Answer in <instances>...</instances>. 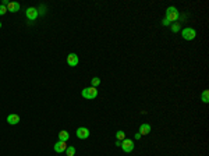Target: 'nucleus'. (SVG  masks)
<instances>
[{
	"label": "nucleus",
	"instance_id": "3",
	"mask_svg": "<svg viewBox=\"0 0 209 156\" xmlns=\"http://www.w3.org/2000/svg\"><path fill=\"white\" fill-rule=\"evenodd\" d=\"M120 148L123 149L126 153H130V152L134 151V141L133 140H123L121 141V145H120Z\"/></svg>",
	"mask_w": 209,
	"mask_h": 156
},
{
	"label": "nucleus",
	"instance_id": "7",
	"mask_svg": "<svg viewBox=\"0 0 209 156\" xmlns=\"http://www.w3.org/2000/svg\"><path fill=\"white\" fill-rule=\"evenodd\" d=\"M67 64L70 67H75V66H78V56L75 53H70L67 56Z\"/></svg>",
	"mask_w": 209,
	"mask_h": 156
},
{
	"label": "nucleus",
	"instance_id": "12",
	"mask_svg": "<svg viewBox=\"0 0 209 156\" xmlns=\"http://www.w3.org/2000/svg\"><path fill=\"white\" fill-rule=\"evenodd\" d=\"M70 138V134L68 131H66V130H63V131H60L59 132V141H63V142H67Z\"/></svg>",
	"mask_w": 209,
	"mask_h": 156
},
{
	"label": "nucleus",
	"instance_id": "15",
	"mask_svg": "<svg viewBox=\"0 0 209 156\" xmlns=\"http://www.w3.org/2000/svg\"><path fill=\"white\" fill-rule=\"evenodd\" d=\"M116 138H117V141H123V140H126V132L124 131H117L116 132Z\"/></svg>",
	"mask_w": 209,
	"mask_h": 156
},
{
	"label": "nucleus",
	"instance_id": "13",
	"mask_svg": "<svg viewBox=\"0 0 209 156\" xmlns=\"http://www.w3.org/2000/svg\"><path fill=\"white\" fill-rule=\"evenodd\" d=\"M170 29H172V32L177 33L181 31V25H180V22H174V24H172L170 25Z\"/></svg>",
	"mask_w": 209,
	"mask_h": 156
},
{
	"label": "nucleus",
	"instance_id": "5",
	"mask_svg": "<svg viewBox=\"0 0 209 156\" xmlns=\"http://www.w3.org/2000/svg\"><path fill=\"white\" fill-rule=\"evenodd\" d=\"M75 134H77V138H80V140H86V138L89 137V130L86 128V127H78L77 131H75Z\"/></svg>",
	"mask_w": 209,
	"mask_h": 156
},
{
	"label": "nucleus",
	"instance_id": "4",
	"mask_svg": "<svg viewBox=\"0 0 209 156\" xmlns=\"http://www.w3.org/2000/svg\"><path fill=\"white\" fill-rule=\"evenodd\" d=\"M181 36L185 39V41H193V39L197 36V32H195L194 28H184L181 31Z\"/></svg>",
	"mask_w": 209,
	"mask_h": 156
},
{
	"label": "nucleus",
	"instance_id": "11",
	"mask_svg": "<svg viewBox=\"0 0 209 156\" xmlns=\"http://www.w3.org/2000/svg\"><path fill=\"white\" fill-rule=\"evenodd\" d=\"M151 132V125L148 123H144L139 125V134L141 135H148Z\"/></svg>",
	"mask_w": 209,
	"mask_h": 156
},
{
	"label": "nucleus",
	"instance_id": "10",
	"mask_svg": "<svg viewBox=\"0 0 209 156\" xmlns=\"http://www.w3.org/2000/svg\"><path fill=\"white\" fill-rule=\"evenodd\" d=\"M7 123L11 124V125L18 124L20 123V116H18V114H9V116H7Z\"/></svg>",
	"mask_w": 209,
	"mask_h": 156
},
{
	"label": "nucleus",
	"instance_id": "16",
	"mask_svg": "<svg viewBox=\"0 0 209 156\" xmlns=\"http://www.w3.org/2000/svg\"><path fill=\"white\" fill-rule=\"evenodd\" d=\"M66 152H67V156H74L75 155V148L74 146H67Z\"/></svg>",
	"mask_w": 209,
	"mask_h": 156
},
{
	"label": "nucleus",
	"instance_id": "21",
	"mask_svg": "<svg viewBox=\"0 0 209 156\" xmlns=\"http://www.w3.org/2000/svg\"><path fill=\"white\" fill-rule=\"evenodd\" d=\"M0 28H1V22H0Z\"/></svg>",
	"mask_w": 209,
	"mask_h": 156
},
{
	"label": "nucleus",
	"instance_id": "6",
	"mask_svg": "<svg viewBox=\"0 0 209 156\" xmlns=\"http://www.w3.org/2000/svg\"><path fill=\"white\" fill-rule=\"evenodd\" d=\"M25 14H27V18L28 20H31V21H35L39 16V13H38V9L35 7H28L27 11H25Z\"/></svg>",
	"mask_w": 209,
	"mask_h": 156
},
{
	"label": "nucleus",
	"instance_id": "1",
	"mask_svg": "<svg viewBox=\"0 0 209 156\" xmlns=\"http://www.w3.org/2000/svg\"><path fill=\"white\" fill-rule=\"evenodd\" d=\"M178 10H177L176 7H173V6H170V7H167V10H166V18L167 21H170V22H176L177 20H178Z\"/></svg>",
	"mask_w": 209,
	"mask_h": 156
},
{
	"label": "nucleus",
	"instance_id": "2",
	"mask_svg": "<svg viewBox=\"0 0 209 156\" xmlns=\"http://www.w3.org/2000/svg\"><path fill=\"white\" fill-rule=\"evenodd\" d=\"M98 96V89L93 88V86H88V88H84L82 89V98H85L88 100L91 99H95Z\"/></svg>",
	"mask_w": 209,
	"mask_h": 156
},
{
	"label": "nucleus",
	"instance_id": "17",
	"mask_svg": "<svg viewBox=\"0 0 209 156\" xmlns=\"http://www.w3.org/2000/svg\"><path fill=\"white\" fill-rule=\"evenodd\" d=\"M91 82H92V86H93V88H96V86L99 85V84H101V80H99L98 77H93Z\"/></svg>",
	"mask_w": 209,
	"mask_h": 156
},
{
	"label": "nucleus",
	"instance_id": "8",
	"mask_svg": "<svg viewBox=\"0 0 209 156\" xmlns=\"http://www.w3.org/2000/svg\"><path fill=\"white\" fill-rule=\"evenodd\" d=\"M53 149L57 153H61V152H66V149H67V142H63V141H57L56 144H54Z\"/></svg>",
	"mask_w": 209,
	"mask_h": 156
},
{
	"label": "nucleus",
	"instance_id": "14",
	"mask_svg": "<svg viewBox=\"0 0 209 156\" xmlns=\"http://www.w3.org/2000/svg\"><path fill=\"white\" fill-rule=\"evenodd\" d=\"M201 99H202V102H204V103H208L209 102V91H208V89H205V91L201 93Z\"/></svg>",
	"mask_w": 209,
	"mask_h": 156
},
{
	"label": "nucleus",
	"instance_id": "20",
	"mask_svg": "<svg viewBox=\"0 0 209 156\" xmlns=\"http://www.w3.org/2000/svg\"><path fill=\"white\" fill-rule=\"evenodd\" d=\"M141 137H142V135L139 134V132L138 134H135V140H141Z\"/></svg>",
	"mask_w": 209,
	"mask_h": 156
},
{
	"label": "nucleus",
	"instance_id": "19",
	"mask_svg": "<svg viewBox=\"0 0 209 156\" xmlns=\"http://www.w3.org/2000/svg\"><path fill=\"white\" fill-rule=\"evenodd\" d=\"M162 25H165V27H166V25H172V22L167 21L166 18H163V21H162Z\"/></svg>",
	"mask_w": 209,
	"mask_h": 156
},
{
	"label": "nucleus",
	"instance_id": "9",
	"mask_svg": "<svg viewBox=\"0 0 209 156\" xmlns=\"http://www.w3.org/2000/svg\"><path fill=\"white\" fill-rule=\"evenodd\" d=\"M20 7H21V4H20L18 1H10V3L7 4V11L17 13V11H20Z\"/></svg>",
	"mask_w": 209,
	"mask_h": 156
},
{
	"label": "nucleus",
	"instance_id": "18",
	"mask_svg": "<svg viewBox=\"0 0 209 156\" xmlns=\"http://www.w3.org/2000/svg\"><path fill=\"white\" fill-rule=\"evenodd\" d=\"M6 13H7V7L3 4H0V16H4Z\"/></svg>",
	"mask_w": 209,
	"mask_h": 156
}]
</instances>
